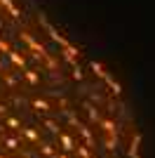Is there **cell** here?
<instances>
[{"label":"cell","mask_w":155,"mask_h":158,"mask_svg":"<svg viewBox=\"0 0 155 158\" xmlns=\"http://www.w3.org/2000/svg\"><path fill=\"white\" fill-rule=\"evenodd\" d=\"M7 54H10V59H12V61H14L17 66H21V69L26 66V59H24V57H19V52H12V50H10Z\"/></svg>","instance_id":"10"},{"label":"cell","mask_w":155,"mask_h":158,"mask_svg":"<svg viewBox=\"0 0 155 158\" xmlns=\"http://www.w3.org/2000/svg\"><path fill=\"white\" fill-rule=\"evenodd\" d=\"M33 109H35V111H42V113H50L52 111L50 102H45V99H40V97L33 99Z\"/></svg>","instance_id":"3"},{"label":"cell","mask_w":155,"mask_h":158,"mask_svg":"<svg viewBox=\"0 0 155 158\" xmlns=\"http://www.w3.org/2000/svg\"><path fill=\"white\" fill-rule=\"evenodd\" d=\"M21 135H24L28 142H40V135L33 130V127H21Z\"/></svg>","instance_id":"6"},{"label":"cell","mask_w":155,"mask_h":158,"mask_svg":"<svg viewBox=\"0 0 155 158\" xmlns=\"http://www.w3.org/2000/svg\"><path fill=\"white\" fill-rule=\"evenodd\" d=\"M59 149H64V153H73L78 149V142L68 132H59Z\"/></svg>","instance_id":"1"},{"label":"cell","mask_w":155,"mask_h":158,"mask_svg":"<svg viewBox=\"0 0 155 158\" xmlns=\"http://www.w3.org/2000/svg\"><path fill=\"white\" fill-rule=\"evenodd\" d=\"M92 69L97 71V76H99V78H103V80H108V78H110V76H108V71H106V69H103V66L99 64V61H92Z\"/></svg>","instance_id":"8"},{"label":"cell","mask_w":155,"mask_h":158,"mask_svg":"<svg viewBox=\"0 0 155 158\" xmlns=\"http://www.w3.org/2000/svg\"><path fill=\"white\" fill-rule=\"evenodd\" d=\"M64 57H66L68 61H73V59L78 57V50H73L71 45H64Z\"/></svg>","instance_id":"12"},{"label":"cell","mask_w":155,"mask_h":158,"mask_svg":"<svg viewBox=\"0 0 155 158\" xmlns=\"http://www.w3.org/2000/svg\"><path fill=\"white\" fill-rule=\"evenodd\" d=\"M5 111H7V109H5V106H0V113H2V116H5Z\"/></svg>","instance_id":"17"},{"label":"cell","mask_w":155,"mask_h":158,"mask_svg":"<svg viewBox=\"0 0 155 158\" xmlns=\"http://www.w3.org/2000/svg\"><path fill=\"white\" fill-rule=\"evenodd\" d=\"M24 78L28 80L31 85H38V76H35V73H33V71H24Z\"/></svg>","instance_id":"14"},{"label":"cell","mask_w":155,"mask_h":158,"mask_svg":"<svg viewBox=\"0 0 155 158\" xmlns=\"http://www.w3.org/2000/svg\"><path fill=\"white\" fill-rule=\"evenodd\" d=\"M99 125H101V130L103 132H106V135H110V137H115V135H117V125H115V123H113V120H99Z\"/></svg>","instance_id":"2"},{"label":"cell","mask_w":155,"mask_h":158,"mask_svg":"<svg viewBox=\"0 0 155 158\" xmlns=\"http://www.w3.org/2000/svg\"><path fill=\"white\" fill-rule=\"evenodd\" d=\"M0 139H2V137H0Z\"/></svg>","instance_id":"19"},{"label":"cell","mask_w":155,"mask_h":158,"mask_svg":"<svg viewBox=\"0 0 155 158\" xmlns=\"http://www.w3.org/2000/svg\"><path fill=\"white\" fill-rule=\"evenodd\" d=\"M40 153H42L45 158H57V151H54V146H52V144H47V142H45L42 146H40Z\"/></svg>","instance_id":"7"},{"label":"cell","mask_w":155,"mask_h":158,"mask_svg":"<svg viewBox=\"0 0 155 158\" xmlns=\"http://www.w3.org/2000/svg\"><path fill=\"white\" fill-rule=\"evenodd\" d=\"M0 158H5V156H2V153H0Z\"/></svg>","instance_id":"18"},{"label":"cell","mask_w":155,"mask_h":158,"mask_svg":"<svg viewBox=\"0 0 155 158\" xmlns=\"http://www.w3.org/2000/svg\"><path fill=\"white\" fill-rule=\"evenodd\" d=\"M0 50H2V52H10V47H7L5 40H0Z\"/></svg>","instance_id":"15"},{"label":"cell","mask_w":155,"mask_h":158,"mask_svg":"<svg viewBox=\"0 0 155 158\" xmlns=\"http://www.w3.org/2000/svg\"><path fill=\"white\" fill-rule=\"evenodd\" d=\"M78 132L82 135V139L87 142V146L94 144V137H92V132H89V127H87V125H78Z\"/></svg>","instance_id":"4"},{"label":"cell","mask_w":155,"mask_h":158,"mask_svg":"<svg viewBox=\"0 0 155 158\" xmlns=\"http://www.w3.org/2000/svg\"><path fill=\"white\" fill-rule=\"evenodd\" d=\"M0 142H2L5 146H10L12 151H17V149H19V139H17V137H2Z\"/></svg>","instance_id":"9"},{"label":"cell","mask_w":155,"mask_h":158,"mask_svg":"<svg viewBox=\"0 0 155 158\" xmlns=\"http://www.w3.org/2000/svg\"><path fill=\"white\" fill-rule=\"evenodd\" d=\"M5 125L10 127V130H14V132H21V120L14 118V116H7V118H5Z\"/></svg>","instance_id":"5"},{"label":"cell","mask_w":155,"mask_h":158,"mask_svg":"<svg viewBox=\"0 0 155 158\" xmlns=\"http://www.w3.org/2000/svg\"><path fill=\"white\" fill-rule=\"evenodd\" d=\"M57 158H68V153H57Z\"/></svg>","instance_id":"16"},{"label":"cell","mask_w":155,"mask_h":158,"mask_svg":"<svg viewBox=\"0 0 155 158\" xmlns=\"http://www.w3.org/2000/svg\"><path fill=\"white\" fill-rule=\"evenodd\" d=\"M75 151H78V156H80V158H92V156H89V151H87V144H78Z\"/></svg>","instance_id":"13"},{"label":"cell","mask_w":155,"mask_h":158,"mask_svg":"<svg viewBox=\"0 0 155 158\" xmlns=\"http://www.w3.org/2000/svg\"><path fill=\"white\" fill-rule=\"evenodd\" d=\"M42 125H45L50 132H54V135H59V132H61V127H59V123H57V120H45Z\"/></svg>","instance_id":"11"}]
</instances>
